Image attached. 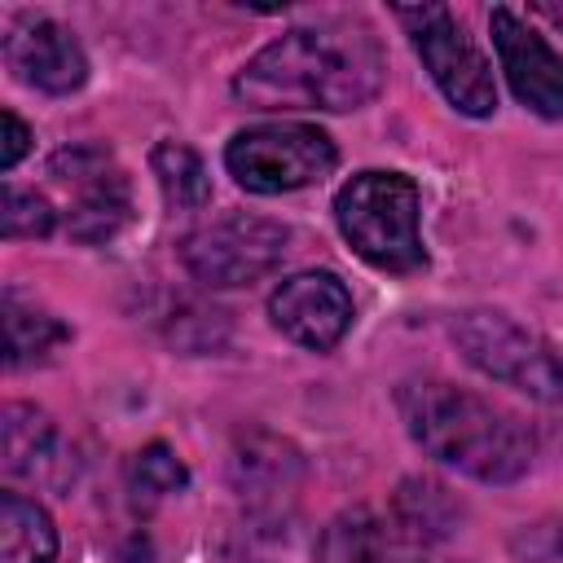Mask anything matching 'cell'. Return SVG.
<instances>
[{
  "mask_svg": "<svg viewBox=\"0 0 563 563\" xmlns=\"http://www.w3.org/2000/svg\"><path fill=\"white\" fill-rule=\"evenodd\" d=\"M317 563H431V545L418 541L391 510H343L321 528Z\"/></svg>",
  "mask_w": 563,
  "mask_h": 563,
  "instance_id": "obj_12",
  "label": "cell"
},
{
  "mask_svg": "<svg viewBox=\"0 0 563 563\" xmlns=\"http://www.w3.org/2000/svg\"><path fill=\"white\" fill-rule=\"evenodd\" d=\"M4 66L13 70L18 84L40 88L48 97H66L84 88L88 79V57L75 40L70 26L53 18H22L4 35Z\"/></svg>",
  "mask_w": 563,
  "mask_h": 563,
  "instance_id": "obj_11",
  "label": "cell"
},
{
  "mask_svg": "<svg viewBox=\"0 0 563 563\" xmlns=\"http://www.w3.org/2000/svg\"><path fill=\"white\" fill-rule=\"evenodd\" d=\"M418 216H422V194L405 172L365 167L352 180H343L334 194L339 233L378 273L409 277L427 268Z\"/></svg>",
  "mask_w": 563,
  "mask_h": 563,
  "instance_id": "obj_3",
  "label": "cell"
},
{
  "mask_svg": "<svg viewBox=\"0 0 563 563\" xmlns=\"http://www.w3.org/2000/svg\"><path fill=\"white\" fill-rule=\"evenodd\" d=\"M299 453L273 431H251L233 449V488L255 506H277L299 484Z\"/></svg>",
  "mask_w": 563,
  "mask_h": 563,
  "instance_id": "obj_13",
  "label": "cell"
},
{
  "mask_svg": "<svg viewBox=\"0 0 563 563\" xmlns=\"http://www.w3.org/2000/svg\"><path fill=\"white\" fill-rule=\"evenodd\" d=\"M57 229V211L44 194L35 189H18V185H4V211H0V233L9 242H22V238H48Z\"/></svg>",
  "mask_w": 563,
  "mask_h": 563,
  "instance_id": "obj_19",
  "label": "cell"
},
{
  "mask_svg": "<svg viewBox=\"0 0 563 563\" xmlns=\"http://www.w3.org/2000/svg\"><path fill=\"white\" fill-rule=\"evenodd\" d=\"M391 515L418 537V541H440L457 528L462 519V506L457 497L440 484V479H427V475H409L400 479V488L391 493Z\"/></svg>",
  "mask_w": 563,
  "mask_h": 563,
  "instance_id": "obj_17",
  "label": "cell"
},
{
  "mask_svg": "<svg viewBox=\"0 0 563 563\" xmlns=\"http://www.w3.org/2000/svg\"><path fill=\"white\" fill-rule=\"evenodd\" d=\"M537 13H541L545 22H554V26L563 31V4H550V0H545V4H537Z\"/></svg>",
  "mask_w": 563,
  "mask_h": 563,
  "instance_id": "obj_22",
  "label": "cell"
},
{
  "mask_svg": "<svg viewBox=\"0 0 563 563\" xmlns=\"http://www.w3.org/2000/svg\"><path fill=\"white\" fill-rule=\"evenodd\" d=\"M396 409L427 457L479 484H515L537 457V431L528 418L471 387L409 378L396 387Z\"/></svg>",
  "mask_w": 563,
  "mask_h": 563,
  "instance_id": "obj_2",
  "label": "cell"
},
{
  "mask_svg": "<svg viewBox=\"0 0 563 563\" xmlns=\"http://www.w3.org/2000/svg\"><path fill=\"white\" fill-rule=\"evenodd\" d=\"M128 475H132V488H136V493H145V497H167V493H180V488L189 484L185 462H180V457H176V449H172V444H163V440L145 444V449L132 457Z\"/></svg>",
  "mask_w": 563,
  "mask_h": 563,
  "instance_id": "obj_20",
  "label": "cell"
},
{
  "mask_svg": "<svg viewBox=\"0 0 563 563\" xmlns=\"http://www.w3.org/2000/svg\"><path fill=\"white\" fill-rule=\"evenodd\" d=\"M0 128H4V145H0V172H13L18 158L31 150V128L13 114V110H0Z\"/></svg>",
  "mask_w": 563,
  "mask_h": 563,
  "instance_id": "obj_21",
  "label": "cell"
},
{
  "mask_svg": "<svg viewBox=\"0 0 563 563\" xmlns=\"http://www.w3.org/2000/svg\"><path fill=\"white\" fill-rule=\"evenodd\" d=\"M286 251H290V229L282 220L251 211L211 216L180 238V264L189 268L194 282L211 290L255 286L286 260Z\"/></svg>",
  "mask_w": 563,
  "mask_h": 563,
  "instance_id": "obj_6",
  "label": "cell"
},
{
  "mask_svg": "<svg viewBox=\"0 0 563 563\" xmlns=\"http://www.w3.org/2000/svg\"><path fill=\"white\" fill-rule=\"evenodd\" d=\"M57 453V427L44 409L26 400H9L0 413V466L4 475H44Z\"/></svg>",
  "mask_w": 563,
  "mask_h": 563,
  "instance_id": "obj_14",
  "label": "cell"
},
{
  "mask_svg": "<svg viewBox=\"0 0 563 563\" xmlns=\"http://www.w3.org/2000/svg\"><path fill=\"white\" fill-rule=\"evenodd\" d=\"M334 163H339L334 141L317 123H295V119L251 123L233 132L224 145L229 176L246 194H264V198L317 185L321 176L334 172Z\"/></svg>",
  "mask_w": 563,
  "mask_h": 563,
  "instance_id": "obj_5",
  "label": "cell"
},
{
  "mask_svg": "<svg viewBox=\"0 0 563 563\" xmlns=\"http://www.w3.org/2000/svg\"><path fill=\"white\" fill-rule=\"evenodd\" d=\"M387 57L369 26L321 22L295 26L264 44L233 79V97L251 110H361L378 97Z\"/></svg>",
  "mask_w": 563,
  "mask_h": 563,
  "instance_id": "obj_1",
  "label": "cell"
},
{
  "mask_svg": "<svg viewBox=\"0 0 563 563\" xmlns=\"http://www.w3.org/2000/svg\"><path fill=\"white\" fill-rule=\"evenodd\" d=\"M0 317H4V365H9V369L40 365V361H48L62 343H70V330H66L53 312H44L40 303H26L18 290H4Z\"/></svg>",
  "mask_w": 563,
  "mask_h": 563,
  "instance_id": "obj_15",
  "label": "cell"
},
{
  "mask_svg": "<svg viewBox=\"0 0 563 563\" xmlns=\"http://www.w3.org/2000/svg\"><path fill=\"white\" fill-rule=\"evenodd\" d=\"M449 334L457 352L493 383H506L541 405L563 400V356L515 317L497 308H466L453 317Z\"/></svg>",
  "mask_w": 563,
  "mask_h": 563,
  "instance_id": "obj_4",
  "label": "cell"
},
{
  "mask_svg": "<svg viewBox=\"0 0 563 563\" xmlns=\"http://www.w3.org/2000/svg\"><path fill=\"white\" fill-rule=\"evenodd\" d=\"M48 176L66 189V233L75 242H110L132 220V185L106 145L79 141L53 154Z\"/></svg>",
  "mask_w": 563,
  "mask_h": 563,
  "instance_id": "obj_8",
  "label": "cell"
},
{
  "mask_svg": "<svg viewBox=\"0 0 563 563\" xmlns=\"http://www.w3.org/2000/svg\"><path fill=\"white\" fill-rule=\"evenodd\" d=\"M150 167L158 176V189L172 207L180 211H202L211 202V176L198 150H189L185 141H158L150 150Z\"/></svg>",
  "mask_w": 563,
  "mask_h": 563,
  "instance_id": "obj_18",
  "label": "cell"
},
{
  "mask_svg": "<svg viewBox=\"0 0 563 563\" xmlns=\"http://www.w3.org/2000/svg\"><path fill=\"white\" fill-rule=\"evenodd\" d=\"M488 31H493V48L497 62L506 70L510 92L541 119H563V57L545 44V35H537L515 9L497 4L488 13Z\"/></svg>",
  "mask_w": 563,
  "mask_h": 563,
  "instance_id": "obj_10",
  "label": "cell"
},
{
  "mask_svg": "<svg viewBox=\"0 0 563 563\" xmlns=\"http://www.w3.org/2000/svg\"><path fill=\"white\" fill-rule=\"evenodd\" d=\"M268 317L273 325L308 347V352H330L343 343V334L352 330V290L339 282V273L330 268H303L277 282V290L268 295Z\"/></svg>",
  "mask_w": 563,
  "mask_h": 563,
  "instance_id": "obj_9",
  "label": "cell"
},
{
  "mask_svg": "<svg viewBox=\"0 0 563 563\" xmlns=\"http://www.w3.org/2000/svg\"><path fill=\"white\" fill-rule=\"evenodd\" d=\"M396 22L409 31V44L418 48L422 66L431 70L435 88L449 97L457 114L488 119L497 110V79L484 57V48L466 35V26L453 18L449 4H400Z\"/></svg>",
  "mask_w": 563,
  "mask_h": 563,
  "instance_id": "obj_7",
  "label": "cell"
},
{
  "mask_svg": "<svg viewBox=\"0 0 563 563\" xmlns=\"http://www.w3.org/2000/svg\"><path fill=\"white\" fill-rule=\"evenodd\" d=\"M57 528L35 497L0 493V563H53Z\"/></svg>",
  "mask_w": 563,
  "mask_h": 563,
  "instance_id": "obj_16",
  "label": "cell"
}]
</instances>
